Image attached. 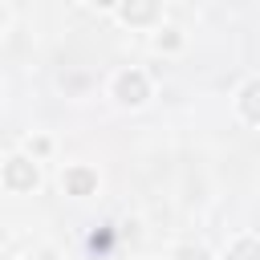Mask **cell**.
Masks as SVG:
<instances>
[{
    "label": "cell",
    "mask_w": 260,
    "mask_h": 260,
    "mask_svg": "<svg viewBox=\"0 0 260 260\" xmlns=\"http://www.w3.org/2000/svg\"><path fill=\"white\" fill-rule=\"evenodd\" d=\"M154 12V0H130L126 4V20H146Z\"/></svg>",
    "instance_id": "3957f363"
},
{
    "label": "cell",
    "mask_w": 260,
    "mask_h": 260,
    "mask_svg": "<svg viewBox=\"0 0 260 260\" xmlns=\"http://www.w3.org/2000/svg\"><path fill=\"white\" fill-rule=\"evenodd\" d=\"M8 183L12 187H32L37 183V171L28 162H8Z\"/></svg>",
    "instance_id": "7a4b0ae2"
},
{
    "label": "cell",
    "mask_w": 260,
    "mask_h": 260,
    "mask_svg": "<svg viewBox=\"0 0 260 260\" xmlns=\"http://www.w3.org/2000/svg\"><path fill=\"white\" fill-rule=\"evenodd\" d=\"M179 260H207V256H203L199 248H183V252H179Z\"/></svg>",
    "instance_id": "52a82bcc"
},
{
    "label": "cell",
    "mask_w": 260,
    "mask_h": 260,
    "mask_svg": "<svg viewBox=\"0 0 260 260\" xmlns=\"http://www.w3.org/2000/svg\"><path fill=\"white\" fill-rule=\"evenodd\" d=\"M98 4H114V0H98Z\"/></svg>",
    "instance_id": "ba28073f"
},
{
    "label": "cell",
    "mask_w": 260,
    "mask_h": 260,
    "mask_svg": "<svg viewBox=\"0 0 260 260\" xmlns=\"http://www.w3.org/2000/svg\"><path fill=\"white\" fill-rule=\"evenodd\" d=\"M244 110H248V118H256V85L244 89Z\"/></svg>",
    "instance_id": "5b68a950"
},
{
    "label": "cell",
    "mask_w": 260,
    "mask_h": 260,
    "mask_svg": "<svg viewBox=\"0 0 260 260\" xmlns=\"http://www.w3.org/2000/svg\"><path fill=\"white\" fill-rule=\"evenodd\" d=\"M89 187H93V175H89V171H73V175H69V191H77V195H85Z\"/></svg>",
    "instance_id": "277c9868"
},
{
    "label": "cell",
    "mask_w": 260,
    "mask_h": 260,
    "mask_svg": "<svg viewBox=\"0 0 260 260\" xmlns=\"http://www.w3.org/2000/svg\"><path fill=\"white\" fill-rule=\"evenodd\" d=\"M252 256H256V244H252V240H244V244L236 248V256H232V260H252Z\"/></svg>",
    "instance_id": "8992f818"
},
{
    "label": "cell",
    "mask_w": 260,
    "mask_h": 260,
    "mask_svg": "<svg viewBox=\"0 0 260 260\" xmlns=\"http://www.w3.org/2000/svg\"><path fill=\"white\" fill-rule=\"evenodd\" d=\"M118 93H122L126 102H142V93H146V81H142L138 73H126V77L118 81Z\"/></svg>",
    "instance_id": "6da1fadb"
}]
</instances>
